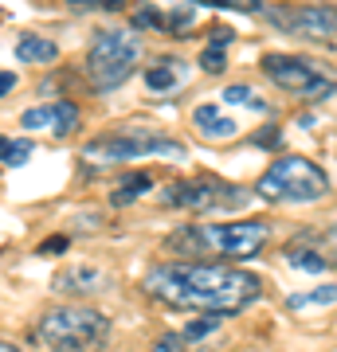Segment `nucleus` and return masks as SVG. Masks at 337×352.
I'll return each instance as SVG.
<instances>
[{
	"mask_svg": "<svg viewBox=\"0 0 337 352\" xmlns=\"http://www.w3.org/2000/svg\"><path fill=\"white\" fill-rule=\"evenodd\" d=\"M145 298L169 309H188V314H212V317H236L247 305L263 298V278L243 266L224 263H153L141 278Z\"/></svg>",
	"mask_w": 337,
	"mask_h": 352,
	"instance_id": "obj_1",
	"label": "nucleus"
},
{
	"mask_svg": "<svg viewBox=\"0 0 337 352\" xmlns=\"http://www.w3.org/2000/svg\"><path fill=\"white\" fill-rule=\"evenodd\" d=\"M271 223L267 219H239V223H185L165 239L173 254H188L185 263H247L267 251Z\"/></svg>",
	"mask_w": 337,
	"mask_h": 352,
	"instance_id": "obj_2",
	"label": "nucleus"
},
{
	"mask_svg": "<svg viewBox=\"0 0 337 352\" xmlns=\"http://www.w3.org/2000/svg\"><path fill=\"white\" fill-rule=\"evenodd\" d=\"M110 317L99 305L87 302H63L39 314L32 325V340L48 352H106L110 344Z\"/></svg>",
	"mask_w": 337,
	"mask_h": 352,
	"instance_id": "obj_3",
	"label": "nucleus"
},
{
	"mask_svg": "<svg viewBox=\"0 0 337 352\" xmlns=\"http://www.w3.org/2000/svg\"><path fill=\"white\" fill-rule=\"evenodd\" d=\"M145 157H169V161H185L188 149L185 141L169 138L161 129L150 126H125V129H110L102 138H90L83 145V161L94 168H114L125 161H145Z\"/></svg>",
	"mask_w": 337,
	"mask_h": 352,
	"instance_id": "obj_4",
	"label": "nucleus"
},
{
	"mask_svg": "<svg viewBox=\"0 0 337 352\" xmlns=\"http://www.w3.org/2000/svg\"><path fill=\"white\" fill-rule=\"evenodd\" d=\"M251 196H259L267 204H318L329 196V176L310 157L287 153V157L267 164V173L255 180Z\"/></svg>",
	"mask_w": 337,
	"mask_h": 352,
	"instance_id": "obj_5",
	"label": "nucleus"
},
{
	"mask_svg": "<svg viewBox=\"0 0 337 352\" xmlns=\"http://www.w3.org/2000/svg\"><path fill=\"white\" fill-rule=\"evenodd\" d=\"M141 59V43L130 28H99L83 59V75H87L94 94H110L134 75Z\"/></svg>",
	"mask_w": 337,
	"mask_h": 352,
	"instance_id": "obj_6",
	"label": "nucleus"
},
{
	"mask_svg": "<svg viewBox=\"0 0 337 352\" xmlns=\"http://www.w3.org/2000/svg\"><path fill=\"white\" fill-rule=\"evenodd\" d=\"M243 204H251V188L220 176H185L161 188V208H176V212H239Z\"/></svg>",
	"mask_w": 337,
	"mask_h": 352,
	"instance_id": "obj_7",
	"label": "nucleus"
},
{
	"mask_svg": "<svg viewBox=\"0 0 337 352\" xmlns=\"http://www.w3.org/2000/svg\"><path fill=\"white\" fill-rule=\"evenodd\" d=\"M259 67L278 90H287V94L310 102V106H322V102L334 98V75L322 71V67L314 63V59H306V55L271 51V55H263L259 59Z\"/></svg>",
	"mask_w": 337,
	"mask_h": 352,
	"instance_id": "obj_8",
	"label": "nucleus"
},
{
	"mask_svg": "<svg viewBox=\"0 0 337 352\" xmlns=\"http://www.w3.org/2000/svg\"><path fill=\"white\" fill-rule=\"evenodd\" d=\"M267 24L283 28L298 39H314V43H334V28H337V12L329 4H310V8H263Z\"/></svg>",
	"mask_w": 337,
	"mask_h": 352,
	"instance_id": "obj_9",
	"label": "nucleus"
},
{
	"mask_svg": "<svg viewBox=\"0 0 337 352\" xmlns=\"http://www.w3.org/2000/svg\"><path fill=\"white\" fill-rule=\"evenodd\" d=\"M20 126L24 129H43L51 138H67L83 126V110L71 98H55V102H39L32 110L20 113Z\"/></svg>",
	"mask_w": 337,
	"mask_h": 352,
	"instance_id": "obj_10",
	"label": "nucleus"
},
{
	"mask_svg": "<svg viewBox=\"0 0 337 352\" xmlns=\"http://www.w3.org/2000/svg\"><path fill=\"white\" fill-rule=\"evenodd\" d=\"M283 258H287V266H294L302 274H329L334 270V254L322 251V235H314V231H298L283 247Z\"/></svg>",
	"mask_w": 337,
	"mask_h": 352,
	"instance_id": "obj_11",
	"label": "nucleus"
},
{
	"mask_svg": "<svg viewBox=\"0 0 337 352\" xmlns=\"http://www.w3.org/2000/svg\"><path fill=\"white\" fill-rule=\"evenodd\" d=\"M110 286V278L102 274L99 266H87V263H75V266H63L59 274L51 278V289L71 298V302H83V298H94L102 289Z\"/></svg>",
	"mask_w": 337,
	"mask_h": 352,
	"instance_id": "obj_12",
	"label": "nucleus"
},
{
	"mask_svg": "<svg viewBox=\"0 0 337 352\" xmlns=\"http://www.w3.org/2000/svg\"><path fill=\"white\" fill-rule=\"evenodd\" d=\"M192 129H196L204 141H232L239 133V126L216 106V102H204V106L192 110Z\"/></svg>",
	"mask_w": 337,
	"mask_h": 352,
	"instance_id": "obj_13",
	"label": "nucleus"
},
{
	"mask_svg": "<svg viewBox=\"0 0 337 352\" xmlns=\"http://www.w3.org/2000/svg\"><path fill=\"white\" fill-rule=\"evenodd\" d=\"M16 59L32 63V67H48L59 59V43L48 36H36V32H24V36L16 39Z\"/></svg>",
	"mask_w": 337,
	"mask_h": 352,
	"instance_id": "obj_14",
	"label": "nucleus"
},
{
	"mask_svg": "<svg viewBox=\"0 0 337 352\" xmlns=\"http://www.w3.org/2000/svg\"><path fill=\"white\" fill-rule=\"evenodd\" d=\"M181 75H185V63H181V59H153V63L141 71L145 87L157 90V94H169V90H176Z\"/></svg>",
	"mask_w": 337,
	"mask_h": 352,
	"instance_id": "obj_15",
	"label": "nucleus"
},
{
	"mask_svg": "<svg viewBox=\"0 0 337 352\" xmlns=\"http://www.w3.org/2000/svg\"><path fill=\"white\" fill-rule=\"evenodd\" d=\"M196 4H173V8H165L161 12V32L173 39H185L192 28H196Z\"/></svg>",
	"mask_w": 337,
	"mask_h": 352,
	"instance_id": "obj_16",
	"label": "nucleus"
},
{
	"mask_svg": "<svg viewBox=\"0 0 337 352\" xmlns=\"http://www.w3.org/2000/svg\"><path fill=\"white\" fill-rule=\"evenodd\" d=\"M150 188H153V176H150V173H130V176H122V180H118V188L110 192V208H125V204L141 200Z\"/></svg>",
	"mask_w": 337,
	"mask_h": 352,
	"instance_id": "obj_17",
	"label": "nucleus"
},
{
	"mask_svg": "<svg viewBox=\"0 0 337 352\" xmlns=\"http://www.w3.org/2000/svg\"><path fill=\"white\" fill-rule=\"evenodd\" d=\"M337 302V286L334 282H325V286L310 289V294H290L287 302V314H302V309H310V305H322V309H329V305Z\"/></svg>",
	"mask_w": 337,
	"mask_h": 352,
	"instance_id": "obj_18",
	"label": "nucleus"
},
{
	"mask_svg": "<svg viewBox=\"0 0 337 352\" xmlns=\"http://www.w3.org/2000/svg\"><path fill=\"white\" fill-rule=\"evenodd\" d=\"M32 153H36L32 138H0V164H8V168H24Z\"/></svg>",
	"mask_w": 337,
	"mask_h": 352,
	"instance_id": "obj_19",
	"label": "nucleus"
},
{
	"mask_svg": "<svg viewBox=\"0 0 337 352\" xmlns=\"http://www.w3.org/2000/svg\"><path fill=\"white\" fill-rule=\"evenodd\" d=\"M220 98H224L227 106H251L255 113H271V106H267V102H263L259 94L247 87V82H232V87H224V94H220Z\"/></svg>",
	"mask_w": 337,
	"mask_h": 352,
	"instance_id": "obj_20",
	"label": "nucleus"
},
{
	"mask_svg": "<svg viewBox=\"0 0 337 352\" xmlns=\"http://www.w3.org/2000/svg\"><path fill=\"white\" fill-rule=\"evenodd\" d=\"M224 325V317H212V314H200V317H192L185 325V333H181V340L185 344H192V340H204L208 333H216V329Z\"/></svg>",
	"mask_w": 337,
	"mask_h": 352,
	"instance_id": "obj_21",
	"label": "nucleus"
},
{
	"mask_svg": "<svg viewBox=\"0 0 337 352\" xmlns=\"http://www.w3.org/2000/svg\"><path fill=\"white\" fill-rule=\"evenodd\" d=\"M145 28H161V8H153V4H141L138 12H130V32L138 36Z\"/></svg>",
	"mask_w": 337,
	"mask_h": 352,
	"instance_id": "obj_22",
	"label": "nucleus"
},
{
	"mask_svg": "<svg viewBox=\"0 0 337 352\" xmlns=\"http://www.w3.org/2000/svg\"><path fill=\"white\" fill-rule=\"evenodd\" d=\"M224 67H227V51L204 43V51H200V71L204 75H224Z\"/></svg>",
	"mask_w": 337,
	"mask_h": 352,
	"instance_id": "obj_23",
	"label": "nucleus"
},
{
	"mask_svg": "<svg viewBox=\"0 0 337 352\" xmlns=\"http://www.w3.org/2000/svg\"><path fill=\"white\" fill-rule=\"evenodd\" d=\"M255 149H283V126H263L259 133H251Z\"/></svg>",
	"mask_w": 337,
	"mask_h": 352,
	"instance_id": "obj_24",
	"label": "nucleus"
},
{
	"mask_svg": "<svg viewBox=\"0 0 337 352\" xmlns=\"http://www.w3.org/2000/svg\"><path fill=\"white\" fill-rule=\"evenodd\" d=\"M71 12H122V0H71Z\"/></svg>",
	"mask_w": 337,
	"mask_h": 352,
	"instance_id": "obj_25",
	"label": "nucleus"
},
{
	"mask_svg": "<svg viewBox=\"0 0 337 352\" xmlns=\"http://www.w3.org/2000/svg\"><path fill=\"white\" fill-rule=\"evenodd\" d=\"M232 43H236V32H232V28L216 24L212 32H208V47H220V51H227Z\"/></svg>",
	"mask_w": 337,
	"mask_h": 352,
	"instance_id": "obj_26",
	"label": "nucleus"
},
{
	"mask_svg": "<svg viewBox=\"0 0 337 352\" xmlns=\"http://www.w3.org/2000/svg\"><path fill=\"white\" fill-rule=\"evenodd\" d=\"M67 247H71V235H51V239H43L36 247V254H63Z\"/></svg>",
	"mask_w": 337,
	"mask_h": 352,
	"instance_id": "obj_27",
	"label": "nucleus"
},
{
	"mask_svg": "<svg viewBox=\"0 0 337 352\" xmlns=\"http://www.w3.org/2000/svg\"><path fill=\"white\" fill-rule=\"evenodd\" d=\"M145 352H185V340H181V333H165V337Z\"/></svg>",
	"mask_w": 337,
	"mask_h": 352,
	"instance_id": "obj_28",
	"label": "nucleus"
},
{
	"mask_svg": "<svg viewBox=\"0 0 337 352\" xmlns=\"http://www.w3.org/2000/svg\"><path fill=\"white\" fill-rule=\"evenodd\" d=\"M16 82H20L16 71H4V67H0V98H8V94L16 90Z\"/></svg>",
	"mask_w": 337,
	"mask_h": 352,
	"instance_id": "obj_29",
	"label": "nucleus"
},
{
	"mask_svg": "<svg viewBox=\"0 0 337 352\" xmlns=\"http://www.w3.org/2000/svg\"><path fill=\"white\" fill-rule=\"evenodd\" d=\"M0 352H20V349H16L12 340H0Z\"/></svg>",
	"mask_w": 337,
	"mask_h": 352,
	"instance_id": "obj_30",
	"label": "nucleus"
}]
</instances>
